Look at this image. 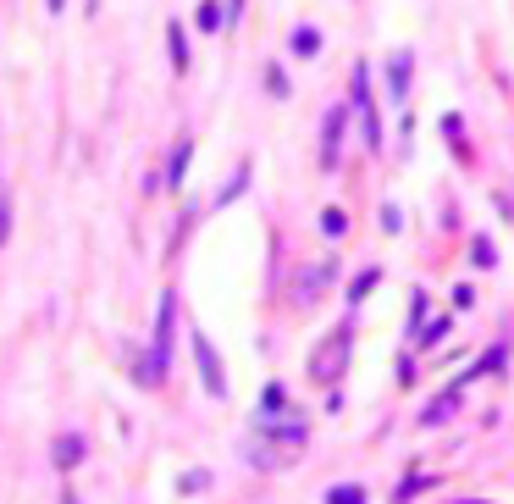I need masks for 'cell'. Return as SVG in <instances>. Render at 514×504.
I'll return each mask as SVG.
<instances>
[{
  "label": "cell",
  "mask_w": 514,
  "mask_h": 504,
  "mask_svg": "<svg viewBox=\"0 0 514 504\" xmlns=\"http://www.w3.org/2000/svg\"><path fill=\"white\" fill-rule=\"evenodd\" d=\"M172 327H177V294L167 289L160 294V310H155V338H150V355L139 361V383H160L172 366Z\"/></svg>",
  "instance_id": "6da1fadb"
},
{
  "label": "cell",
  "mask_w": 514,
  "mask_h": 504,
  "mask_svg": "<svg viewBox=\"0 0 514 504\" xmlns=\"http://www.w3.org/2000/svg\"><path fill=\"white\" fill-rule=\"evenodd\" d=\"M348 343H355V322H338L327 343H315V355H310V377H315V383L332 388L338 377H343V366H348Z\"/></svg>",
  "instance_id": "7a4b0ae2"
},
{
  "label": "cell",
  "mask_w": 514,
  "mask_h": 504,
  "mask_svg": "<svg viewBox=\"0 0 514 504\" xmlns=\"http://www.w3.org/2000/svg\"><path fill=\"white\" fill-rule=\"evenodd\" d=\"M355 111H360L365 144L381 150V117H376V100H371V73H365V67H355Z\"/></svg>",
  "instance_id": "3957f363"
},
{
  "label": "cell",
  "mask_w": 514,
  "mask_h": 504,
  "mask_svg": "<svg viewBox=\"0 0 514 504\" xmlns=\"http://www.w3.org/2000/svg\"><path fill=\"white\" fill-rule=\"evenodd\" d=\"M194 361H200V377H205L210 399H227V371H221V355H216V343L205 333H194Z\"/></svg>",
  "instance_id": "277c9868"
},
{
  "label": "cell",
  "mask_w": 514,
  "mask_h": 504,
  "mask_svg": "<svg viewBox=\"0 0 514 504\" xmlns=\"http://www.w3.org/2000/svg\"><path fill=\"white\" fill-rule=\"evenodd\" d=\"M343 106L327 111V128H321V167H338V144H343Z\"/></svg>",
  "instance_id": "5b68a950"
},
{
  "label": "cell",
  "mask_w": 514,
  "mask_h": 504,
  "mask_svg": "<svg viewBox=\"0 0 514 504\" xmlns=\"http://www.w3.org/2000/svg\"><path fill=\"white\" fill-rule=\"evenodd\" d=\"M83 455H89V444H83L78 432H61V438H56V449H50V460H56L61 471H73V465L83 460Z\"/></svg>",
  "instance_id": "8992f818"
},
{
  "label": "cell",
  "mask_w": 514,
  "mask_h": 504,
  "mask_svg": "<svg viewBox=\"0 0 514 504\" xmlns=\"http://www.w3.org/2000/svg\"><path fill=\"white\" fill-rule=\"evenodd\" d=\"M332 277H338V266H332V261H321V266H310V272H304V282H299V294H294V300H299V305H310V300H315L321 289H327V282H332Z\"/></svg>",
  "instance_id": "52a82bcc"
},
{
  "label": "cell",
  "mask_w": 514,
  "mask_h": 504,
  "mask_svg": "<svg viewBox=\"0 0 514 504\" xmlns=\"http://www.w3.org/2000/svg\"><path fill=\"white\" fill-rule=\"evenodd\" d=\"M409 73H415V67H409V50H398V56L388 61V89H393V100H398V106L409 100Z\"/></svg>",
  "instance_id": "ba28073f"
},
{
  "label": "cell",
  "mask_w": 514,
  "mask_h": 504,
  "mask_svg": "<svg viewBox=\"0 0 514 504\" xmlns=\"http://www.w3.org/2000/svg\"><path fill=\"white\" fill-rule=\"evenodd\" d=\"M459 394H465V383H448V388L437 394V404H426V411H421V421H426V427H437L448 411H459Z\"/></svg>",
  "instance_id": "9c48e42d"
},
{
  "label": "cell",
  "mask_w": 514,
  "mask_h": 504,
  "mask_svg": "<svg viewBox=\"0 0 514 504\" xmlns=\"http://www.w3.org/2000/svg\"><path fill=\"white\" fill-rule=\"evenodd\" d=\"M503 366H509V350L498 343V350H487V355H481V361H475V366L459 377V383H470V377H487V371H503Z\"/></svg>",
  "instance_id": "30bf717a"
},
{
  "label": "cell",
  "mask_w": 514,
  "mask_h": 504,
  "mask_svg": "<svg viewBox=\"0 0 514 504\" xmlns=\"http://www.w3.org/2000/svg\"><path fill=\"white\" fill-rule=\"evenodd\" d=\"M167 50H172V73H188V39L177 22H167Z\"/></svg>",
  "instance_id": "8fae6325"
},
{
  "label": "cell",
  "mask_w": 514,
  "mask_h": 504,
  "mask_svg": "<svg viewBox=\"0 0 514 504\" xmlns=\"http://www.w3.org/2000/svg\"><path fill=\"white\" fill-rule=\"evenodd\" d=\"M188 155H194V144L177 139V144H172V167H167V183H172V188H177V183H183V172H188Z\"/></svg>",
  "instance_id": "7c38bea8"
},
{
  "label": "cell",
  "mask_w": 514,
  "mask_h": 504,
  "mask_svg": "<svg viewBox=\"0 0 514 504\" xmlns=\"http://www.w3.org/2000/svg\"><path fill=\"white\" fill-rule=\"evenodd\" d=\"M194 22L205 28V34H216V28H227V12H221V0H205V6L194 12Z\"/></svg>",
  "instance_id": "4fadbf2b"
},
{
  "label": "cell",
  "mask_w": 514,
  "mask_h": 504,
  "mask_svg": "<svg viewBox=\"0 0 514 504\" xmlns=\"http://www.w3.org/2000/svg\"><path fill=\"white\" fill-rule=\"evenodd\" d=\"M376 282H381V272H376V266H365V272H360L355 282H348V300H355V305H360V300H365V294L376 289Z\"/></svg>",
  "instance_id": "5bb4252c"
},
{
  "label": "cell",
  "mask_w": 514,
  "mask_h": 504,
  "mask_svg": "<svg viewBox=\"0 0 514 504\" xmlns=\"http://www.w3.org/2000/svg\"><path fill=\"white\" fill-rule=\"evenodd\" d=\"M426 488H432V482H426V477H404V482H398V488H393V504H409V499H421V493H426Z\"/></svg>",
  "instance_id": "9a60e30c"
},
{
  "label": "cell",
  "mask_w": 514,
  "mask_h": 504,
  "mask_svg": "<svg viewBox=\"0 0 514 504\" xmlns=\"http://www.w3.org/2000/svg\"><path fill=\"white\" fill-rule=\"evenodd\" d=\"M327 504H365V488H360V482H338V488L327 493Z\"/></svg>",
  "instance_id": "2e32d148"
},
{
  "label": "cell",
  "mask_w": 514,
  "mask_h": 504,
  "mask_svg": "<svg viewBox=\"0 0 514 504\" xmlns=\"http://www.w3.org/2000/svg\"><path fill=\"white\" fill-rule=\"evenodd\" d=\"M294 50L299 56H315L321 50V34H315V28H294Z\"/></svg>",
  "instance_id": "e0dca14e"
},
{
  "label": "cell",
  "mask_w": 514,
  "mask_h": 504,
  "mask_svg": "<svg viewBox=\"0 0 514 504\" xmlns=\"http://www.w3.org/2000/svg\"><path fill=\"white\" fill-rule=\"evenodd\" d=\"M448 327H454V317H437V322H426V327H421V343L432 350V343H437V338H442Z\"/></svg>",
  "instance_id": "ac0fdd59"
},
{
  "label": "cell",
  "mask_w": 514,
  "mask_h": 504,
  "mask_svg": "<svg viewBox=\"0 0 514 504\" xmlns=\"http://www.w3.org/2000/svg\"><path fill=\"white\" fill-rule=\"evenodd\" d=\"M6 239H12V195L0 188V244H6Z\"/></svg>",
  "instance_id": "d6986e66"
},
{
  "label": "cell",
  "mask_w": 514,
  "mask_h": 504,
  "mask_svg": "<svg viewBox=\"0 0 514 504\" xmlns=\"http://www.w3.org/2000/svg\"><path fill=\"white\" fill-rule=\"evenodd\" d=\"M321 228H327V233L338 239V233H343L348 222H343V211H338V205H327V211H321Z\"/></svg>",
  "instance_id": "ffe728a7"
},
{
  "label": "cell",
  "mask_w": 514,
  "mask_h": 504,
  "mask_svg": "<svg viewBox=\"0 0 514 504\" xmlns=\"http://www.w3.org/2000/svg\"><path fill=\"white\" fill-rule=\"evenodd\" d=\"M470 261H475V266H493L498 256H493V244H487V239H475V244H470Z\"/></svg>",
  "instance_id": "44dd1931"
},
{
  "label": "cell",
  "mask_w": 514,
  "mask_h": 504,
  "mask_svg": "<svg viewBox=\"0 0 514 504\" xmlns=\"http://www.w3.org/2000/svg\"><path fill=\"white\" fill-rule=\"evenodd\" d=\"M381 228H388V233H398V228H404V216H398V205H388V211H381Z\"/></svg>",
  "instance_id": "7402d4cb"
},
{
  "label": "cell",
  "mask_w": 514,
  "mask_h": 504,
  "mask_svg": "<svg viewBox=\"0 0 514 504\" xmlns=\"http://www.w3.org/2000/svg\"><path fill=\"white\" fill-rule=\"evenodd\" d=\"M205 482H210V477H205V471H188V477H183V493H200Z\"/></svg>",
  "instance_id": "603a6c76"
},
{
  "label": "cell",
  "mask_w": 514,
  "mask_h": 504,
  "mask_svg": "<svg viewBox=\"0 0 514 504\" xmlns=\"http://www.w3.org/2000/svg\"><path fill=\"white\" fill-rule=\"evenodd\" d=\"M221 12H227V22H238V12H244V0H221Z\"/></svg>",
  "instance_id": "cb8c5ba5"
},
{
  "label": "cell",
  "mask_w": 514,
  "mask_h": 504,
  "mask_svg": "<svg viewBox=\"0 0 514 504\" xmlns=\"http://www.w3.org/2000/svg\"><path fill=\"white\" fill-rule=\"evenodd\" d=\"M45 6H50V12H61V6H67V0H45Z\"/></svg>",
  "instance_id": "d4e9b609"
},
{
  "label": "cell",
  "mask_w": 514,
  "mask_h": 504,
  "mask_svg": "<svg viewBox=\"0 0 514 504\" xmlns=\"http://www.w3.org/2000/svg\"><path fill=\"white\" fill-rule=\"evenodd\" d=\"M61 504H78V493H61Z\"/></svg>",
  "instance_id": "484cf974"
}]
</instances>
